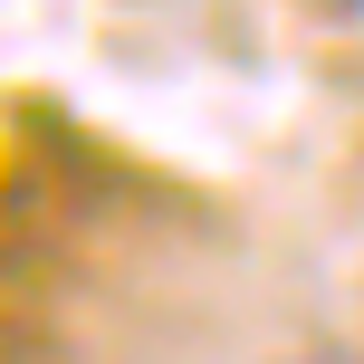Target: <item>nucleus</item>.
Wrapping results in <instances>:
<instances>
[{"instance_id": "nucleus-1", "label": "nucleus", "mask_w": 364, "mask_h": 364, "mask_svg": "<svg viewBox=\"0 0 364 364\" xmlns=\"http://www.w3.org/2000/svg\"><path fill=\"white\" fill-rule=\"evenodd\" d=\"M297 364H364V355H346V346H326V355H297Z\"/></svg>"}]
</instances>
